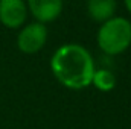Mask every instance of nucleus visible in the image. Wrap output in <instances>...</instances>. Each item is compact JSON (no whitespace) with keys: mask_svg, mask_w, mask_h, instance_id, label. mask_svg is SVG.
<instances>
[{"mask_svg":"<svg viewBox=\"0 0 131 129\" xmlns=\"http://www.w3.org/2000/svg\"><path fill=\"white\" fill-rule=\"evenodd\" d=\"M50 70L55 79L69 90H82L92 85L95 61L81 44H64L50 58Z\"/></svg>","mask_w":131,"mask_h":129,"instance_id":"1","label":"nucleus"},{"mask_svg":"<svg viewBox=\"0 0 131 129\" xmlns=\"http://www.w3.org/2000/svg\"><path fill=\"white\" fill-rule=\"evenodd\" d=\"M99 49L107 55H121L131 46V21L113 17L101 24L96 35Z\"/></svg>","mask_w":131,"mask_h":129,"instance_id":"2","label":"nucleus"},{"mask_svg":"<svg viewBox=\"0 0 131 129\" xmlns=\"http://www.w3.org/2000/svg\"><path fill=\"white\" fill-rule=\"evenodd\" d=\"M47 41V29L43 23H31L25 26L17 36V47L26 55H34L40 52Z\"/></svg>","mask_w":131,"mask_h":129,"instance_id":"3","label":"nucleus"},{"mask_svg":"<svg viewBox=\"0 0 131 129\" xmlns=\"http://www.w3.org/2000/svg\"><path fill=\"white\" fill-rule=\"evenodd\" d=\"M28 17L25 0H0V23L5 28L17 29Z\"/></svg>","mask_w":131,"mask_h":129,"instance_id":"4","label":"nucleus"},{"mask_svg":"<svg viewBox=\"0 0 131 129\" xmlns=\"http://www.w3.org/2000/svg\"><path fill=\"white\" fill-rule=\"evenodd\" d=\"M26 6L38 23L46 24L61 15L64 0H28Z\"/></svg>","mask_w":131,"mask_h":129,"instance_id":"5","label":"nucleus"},{"mask_svg":"<svg viewBox=\"0 0 131 129\" xmlns=\"http://www.w3.org/2000/svg\"><path fill=\"white\" fill-rule=\"evenodd\" d=\"M116 8H117L116 0H87V12L90 18H93L101 24L114 17Z\"/></svg>","mask_w":131,"mask_h":129,"instance_id":"6","label":"nucleus"},{"mask_svg":"<svg viewBox=\"0 0 131 129\" xmlns=\"http://www.w3.org/2000/svg\"><path fill=\"white\" fill-rule=\"evenodd\" d=\"M92 85H95L99 91L108 93V91H111L116 87V76L108 68L95 70L93 78H92Z\"/></svg>","mask_w":131,"mask_h":129,"instance_id":"7","label":"nucleus"},{"mask_svg":"<svg viewBox=\"0 0 131 129\" xmlns=\"http://www.w3.org/2000/svg\"><path fill=\"white\" fill-rule=\"evenodd\" d=\"M125 2V6H127V9H128V12L131 14V0H124Z\"/></svg>","mask_w":131,"mask_h":129,"instance_id":"8","label":"nucleus"}]
</instances>
